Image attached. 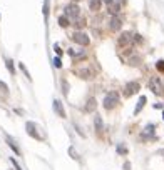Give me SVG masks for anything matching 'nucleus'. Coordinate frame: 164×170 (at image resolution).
I'll return each instance as SVG.
<instances>
[{
    "instance_id": "nucleus-1",
    "label": "nucleus",
    "mask_w": 164,
    "mask_h": 170,
    "mask_svg": "<svg viewBox=\"0 0 164 170\" xmlns=\"http://www.w3.org/2000/svg\"><path fill=\"white\" fill-rule=\"evenodd\" d=\"M74 72H75L77 77H80V79H84V80H90L95 77V70L90 64H82V65L77 67Z\"/></svg>"
},
{
    "instance_id": "nucleus-2",
    "label": "nucleus",
    "mask_w": 164,
    "mask_h": 170,
    "mask_svg": "<svg viewBox=\"0 0 164 170\" xmlns=\"http://www.w3.org/2000/svg\"><path fill=\"white\" fill-rule=\"evenodd\" d=\"M119 104V94L117 92H109L104 99V109L105 110H112L115 105Z\"/></svg>"
},
{
    "instance_id": "nucleus-3",
    "label": "nucleus",
    "mask_w": 164,
    "mask_h": 170,
    "mask_svg": "<svg viewBox=\"0 0 164 170\" xmlns=\"http://www.w3.org/2000/svg\"><path fill=\"white\" fill-rule=\"evenodd\" d=\"M149 89H151L156 95H162L164 94V85L159 77H151V80H149Z\"/></svg>"
},
{
    "instance_id": "nucleus-4",
    "label": "nucleus",
    "mask_w": 164,
    "mask_h": 170,
    "mask_svg": "<svg viewBox=\"0 0 164 170\" xmlns=\"http://www.w3.org/2000/svg\"><path fill=\"white\" fill-rule=\"evenodd\" d=\"M65 15L69 17V20H77L80 17V8L77 3H69L65 7Z\"/></svg>"
},
{
    "instance_id": "nucleus-5",
    "label": "nucleus",
    "mask_w": 164,
    "mask_h": 170,
    "mask_svg": "<svg viewBox=\"0 0 164 170\" xmlns=\"http://www.w3.org/2000/svg\"><path fill=\"white\" fill-rule=\"evenodd\" d=\"M72 40H74L75 43H79V45H82V47H87L90 43L89 35L87 33H84V32H75L74 35H72Z\"/></svg>"
},
{
    "instance_id": "nucleus-6",
    "label": "nucleus",
    "mask_w": 164,
    "mask_h": 170,
    "mask_svg": "<svg viewBox=\"0 0 164 170\" xmlns=\"http://www.w3.org/2000/svg\"><path fill=\"white\" fill-rule=\"evenodd\" d=\"M139 89H141V85H139V82L132 80V82H127L126 87H124V95L126 97H131L134 95L136 92H139Z\"/></svg>"
},
{
    "instance_id": "nucleus-7",
    "label": "nucleus",
    "mask_w": 164,
    "mask_h": 170,
    "mask_svg": "<svg viewBox=\"0 0 164 170\" xmlns=\"http://www.w3.org/2000/svg\"><path fill=\"white\" fill-rule=\"evenodd\" d=\"M120 27H122V20H120L119 15H112L109 18V30L110 32H117V30H120Z\"/></svg>"
},
{
    "instance_id": "nucleus-8",
    "label": "nucleus",
    "mask_w": 164,
    "mask_h": 170,
    "mask_svg": "<svg viewBox=\"0 0 164 170\" xmlns=\"http://www.w3.org/2000/svg\"><path fill=\"white\" fill-rule=\"evenodd\" d=\"M132 40V33H129V32H124L122 35L119 37V40H117V45L119 47H127L129 43H131Z\"/></svg>"
},
{
    "instance_id": "nucleus-9",
    "label": "nucleus",
    "mask_w": 164,
    "mask_h": 170,
    "mask_svg": "<svg viewBox=\"0 0 164 170\" xmlns=\"http://www.w3.org/2000/svg\"><path fill=\"white\" fill-rule=\"evenodd\" d=\"M25 129H27V134L32 135L35 140H42V135L37 134V127H35V124H33V122H28V124L25 125Z\"/></svg>"
},
{
    "instance_id": "nucleus-10",
    "label": "nucleus",
    "mask_w": 164,
    "mask_h": 170,
    "mask_svg": "<svg viewBox=\"0 0 164 170\" xmlns=\"http://www.w3.org/2000/svg\"><path fill=\"white\" fill-rule=\"evenodd\" d=\"M54 112L59 115V117L65 119V110H64V107H62V102L60 100H54Z\"/></svg>"
},
{
    "instance_id": "nucleus-11",
    "label": "nucleus",
    "mask_w": 164,
    "mask_h": 170,
    "mask_svg": "<svg viewBox=\"0 0 164 170\" xmlns=\"http://www.w3.org/2000/svg\"><path fill=\"white\" fill-rule=\"evenodd\" d=\"M95 107H97V100H95L94 97H90V99L87 100V104H85V107H84V112L90 114V112L95 110Z\"/></svg>"
},
{
    "instance_id": "nucleus-12",
    "label": "nucleus",
    "mask_w": 164,
    "mask_h": 170,
    "mask_svg": "<svg viewBox=\"0 0 164 170\" xmlns=\"http://www.w3.org/2000/svg\"><path fill=\"white\" fill-rule=\"evenodd\" d=\"M120 3H122V0H117L115 3L112 2V3L109 5V12L112 13V15H117V13H119V10H120Z\"/></svg>"
},
{
    "instance_id": "nucleus-13",
    "label": "nucleus",
    "mask_w": 164,
    "mask_h": 170,
    "mask_svg": "<svg viewBox=\"0 0 164 170\" xmlns=\"http://www.w3.org/2000/svg\"><path fill=\"white\" fill-rule=\"evenodd\" d=\"M100 3H102V0H89V8L92 12H97L100 8Z\"/></svg>"
},
{
    "instance_id": "nucleus-14",
    "label": "nucleus",
    "mask_w": 164,
    "mask_h": 170,
    "mask_svg": "<svg viewBox=\"0 0 164 170\" xmlns=\"http://www.w3.org/2000/svg\"><path fill=\"white\" fill-rule=\"evenodd\" d=\"M69 55L72 59H79V57H84L85 52L84 50H75V48H69Z\"/></svg>"
},
{
    "instance_id": "nucleus-15",
    "label": "nucleus",
    "mask_w": 164,
    "mask_h": 170,
    "mask_svg": "<svg viewBox=\"0 0 164 170\" xmlns=\"http://www.w3.org/2000/svg\"><path fill=\"white\" fill-rule=\"evenodd\" d=\"M7 143H8V147H10V148H12V150H13V152H15L17 155H20V150H18L17 143L13 142V138H12V137H8V135H7Z\"/></svg>"
},
{
    "instance_id": "nucleus-16",
    "label": "nucleus",
    "mask_w": 164,
    "mask_h": 170,
    "mask_svg": "<svg viewBox=\"0 0 164 170\" xmlns=\"http://www.w3.org/2000/svg\"><path fill=\"white\" fill-rule=\"evenodd\" d=\"M94 127L97 132H102V119H100L99 115H95V119H94Z\"/></svg>"
},
{
    "instance_id": "nucleus-17",
    "label": "nucleus",
    "mask_w": 164,
    "mask_h": 170,
    "mask_svg": "<svg viewBox=\"0 0 164 170\" xmlns=\"http://www.w3.org/2000/svg\"><path fill=\"white\" fill-rule=\"evenodd\" d=\"M59 25H60V27H69V25H70L69 17H67V15H60V17H59Z\"/></svg>"
},
{
    "instance_id": "nucleus-18",
    "label": "nucleus",
    "mask_w": 164,
    "mask_h": 170,
    "mask_svg": "<svg viewBox=\"0 0 164 170\" xmlns=\"http://www.w3.org/2000/svg\"><path fill=\"white\" fill-rule=\"evenodd\" d=\"M144 105H146V97L141 95V99H139V104H137V107H136V110H134V114H139V112L142 110Z\"/></svg>"
},
{
    "instance_id": "nucleus-19",
    "label": "nucleus",
    "mask_w": 164,
    "mask_h": 170,
    "mask_svg": "<svg viewBox=\"0 0 164 170\" xmlns=\"http://www.w3.org/2000/svg\"><path fill=\"white\" fill-rule=\"evenodd\" d=\"M62 92H64V95H65V97L69 95V84H67V80H65V79L62 80Z\"/></svg>"
},
{
    "instance_id": "nucleus-20",
    "label": "nucleus",
    "mask_w": 164,
    "mask_h": 170,
    "mask_svg": "<svg viewBox=\"0 0 164 170\" xmlns=\"http://www.w3.org/2000/svg\"><path fill=\"white\" fill-rule=\"evenodd\" d=\"M7 69H8V72H10L12 75L15 74V69H13V62H12L10 59H7Z\"/></svg>"
},
{
    "instance_id": "nucleus-21",
    "label": "nucleus",
    "mask_w": 164,
    "mask_h": 170,
    "mask_svg": "<svg viewBox=\"0 0 164 170\" xmlns=\"http://www.w3.org/2000/svg\"><path fill=\"white\" fill-rule=\"evenodd\" d=\"M74 25H75L77 28H84V25H85V20H84V18H82V20H80V18H77Z\"/></svg>"
},
{
    "instance_id": "nucleus-22",
    "label": "nucleus",
    "mask_w": 164,
    "mask_h": 170,
    "mask_svg": "<svg viewBox=\"0 0 164 170\" xmlns=\"http://www.w3.org/2000/svg\"><path fill=\"white\" fill-rule=\"evenodd\" d=\"M156 69L164 74V60H159V62H157V64H156Z\"/></svg>"
},
{
    "instance_id": "nucleus-23",
    "label": "nucleus",
    "mask_w": 164,
    "mask_h": 170,
    "mask_svg": "<svg viewBox=\"0 0 164 170\" xmlns=\"http://www.w3.org/2000/svg\"><path fill=\"white\" fill-rule=\"evenodd\" d=\"M54 67H57V69H60V67H62V62H60L59 57H55V59H54Z\"/></svg>"
},
{
    "instance_id": "nucleus-24",
    "label": "nucleus",
    "mask_w": 164,
    "mask_h": 170,
    "mask_svg": "<svg viewBox=\"0 0 164 170\" xmlns=\"http://www.w3.org/2000/svg\"><path fill=\"white\" fill-rule=\"evenodd\" d=\"M44 15H45V18H47V15H49V2H47V0L44 3Z\"/></svg>"
},
{
    "instance_id": "nucleus-25",
    "label": "nucleus",
    "mask_w": 164,
    "mask_h": 170,
    "mask_svg": "<svg viewBox=\"0 0 164 170\" xmlns=\"http://www.w3.org/2000/svg\"><path fill=\"white\" fill-rule=\"evenodd\" d=\"M69 152H70V155H72V158H75V160H77V158H79V155H77V152H75V150H74V148H72V147L69 148Z\"/></svg>"
},
{
    "instance_id": "nucleus-26",
    "label": "nucleus",
    "mask_w": 164,
    "mask_h": 170,
    "mask_svg": "<svg viewBox=\"0 0 164 170\" xmlns=\"http://www.w3.org/2000/svg\"><path fill=\"white\" fill-rule=\"evenodd\" d=\"M117 152H119V153H127V148L122 147V145H119V147H117Z\"/></svg>"
},
{
    "instance_id": "nucleus-27",
    "label": "nucleus",
    "mask_w": 164,
    "mask_h": 170,
    "mask_svg": "<svg viewBox=\"0 0 164 170\" xmlns=\"http://www.w3.org/2000/svg\"><path fill=\"white\" fill-rule=\"evenodd\" d=\"M20 69L23 70V74L27 75V79H30V74H28V72H27V69H25V65H23V64H20Z\"/></svg>"
},
{
    "instance_id": "nucleus-28",
    "label": "nucleus",
    "mask_w": 164,
    "mask_h": 170,
    "mask_svg": "<svg viewBox=\"0 0 164 170\" xmlns=\"http://www.w3.org/2000/svg\"><path fill=\"white\" fill-rule=\"evenodd\" d=\"M10 160H12V163H13V167H15V170H22V168H20V165L15 162V158H10Z\"/></svg>"
},
{
    "instance_id": "nucleus-29",
    "label": "nucleus",
    "mask_w": 164,
    "mask_h": 170,
    "mask_svg": "<svg viewBox=\"0 0 164 170\" xmlns=\"http://www.w3.org/2000/svg\"><path fill=\"white\" fill-rule=\"evenodd\" d=\"M54 50L57 52V55H60V53H62V50H60V48H59V45H55V47H54Z\"/></svg>"
},
{
    "instance_id": "nucleus-30",
    "label": "nucleus",
    "mask_w": 164,
    "mask_h": 170,
    "mask_svg": "<svg viewBox=\"0 0 164 170\" xmlns=\"http://www.w3.org/2000/svg\"><path fill=\"white\" fill-rule=\"evenodd\" d=\"M104 2H105V3H107V5H110V3H112V2H114V0H104Z\"/></svg>"
},
{
    "instance_id": "nucleus-31",
    "label": "nucleus",
    "mask_w": 164,
    "mask_h": 170,
    "mask_svg": "<svg viewBox=\"0 0 164 170\" xmlns=\"http://www.w3.org/2000/svg\"><path fill=\"white\" fill-rule=\"evenodd\" d=\"M74 2H79V0H74Z\"/></svg>"
},
{
    "instance_id": "nucleus-32",
    "label": "nucleus",
    "mask_w": 164,
    "mask_h": 170,
    "mask_svg": "<svg viewBox=\"0 0 164 170\" xmlns=\"http://www.w3.org/2000/svg\"><path fill=\"white\" fill-rule=\"evenodd\" d=\"M162 117H164V112H162Z\"/></svg>"
}]
</instances>
